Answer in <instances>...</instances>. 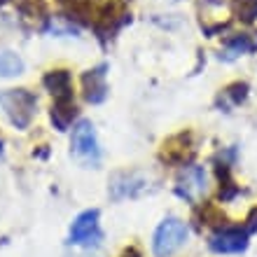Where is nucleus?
Segmentation results:
<instances>
[{
    "label": "nucleus",
    "mask_w": 257,
    "mask_h": 257,
    "mask_svg": "<svg viewBox=\"0 0 257 257\" xmlns=\"http://www.w3.org/2000/svg\"><path fill=\"white\" fill-rule=\"evenodd\" d=\"M229 17L241 28L257 26V0H229Z\"/></svg>",
    "instance_id": "16"
},
{
    "label": "nucleus",
    "mask_w": 257,
    "mask_h": 257,
    "mask_svg": "<svg viewBox=\"0 0 257 257\" xmlns=\"http://www.w3.org/2000/svg\"><path fill=\"white\" fill-rule=\"evenodd\" d=\"M250 54H257V26L252 28L234 26L229 33L222 35V45H220V52H217L220 61L234 63Z\"/></svg>",
    "instance_id": "7"
},
{
    "label": "nucleus",
    "mask_w": 257,
    "mask_h": 257,
    "mask_svg": "<svg viewBox=\"0 0 257 257\" xmlns=\"http://www.w3.org/2000/svg\"><path fill=\"white\" fill-rule=\"evenodd\" d=\"M122 257H141V252H138V248H136V245H131V248H126V250H124Z\"/></svg>",
    "instance_id": "18"
},
{
    "label": "nucleus",
    "mask_w": 257,
    "mask_h": 257,
    "mask_svg": "<svg viewBox=\"0 0 257 257\" xmlns=\"http://www.w3.org/2000/svg\"><path fill=\"white\" fill-rule=\"evenodd\" d=\"M0 108L14 128L28 131L35 119V112H38V96L26 87L5 89V91H0Z\"/></svg>",
    "instance_id": "3"
},
{
    "label": "nucleus",
    "mask_w": 257,
    "mask_h": 257,
    "mask_svg": "<svg viewBox=\"0 0 257 257\" xmlns=\"http://www.w3.org/2000/svg\"><path fill=\"white\" fill-rule=\"evenodd\" d=\"M59 7H61V14L66 19H70L77 26H89L91 28V21L96 17V10H98V3L96 0H56Z\"/></svg>",
    "instance_id": "15"
},
{
    "label": "nucleus",
    "mask_w": 257,
    "mask_h": 257,
    "mask_svg": "<svg viewBox=\"0 0 257 257\" xmlns=\"http://www.w3.org/2000/svg\"><path fill=\"white\" fill-rule=\"evenodd\" d=\"M250 236L245 224H222L208 236V248L215 255H241L248 250Z\"/></svg>",
    "instance_id": "8"
},
{
    "label": "nucleus",
    "mask_w": 257,
    "mask_h": 257,
    "mask_svg": "<svg viewBox=\"0 0 257 257\" xmlns=\"http://www.w3.org/2000/svg\"><path fill=\"white\" fill-rule=\"evenodd\" d=\"M26 73V61L10 47H0V80H14Z\"/></svg>",
    "instance_id": "17"
},
{
    "label": "nucleus",
    "mask_w": 257,
    "mask_h": 257,
    "mask_svg": "<svg viewBox=\"0 0 257 257\" xmlns=\"http://www.w3.org/2000/svg\"><path fill=\"white\" fill-rule=\"evenodd\" d=\"M70 157L82 169H98L103 162V150L91 119H77L70 128Z\"/></svg>",
    "instance_id": "1"
},
{
    "label": "nucleus",
    "mask_w": 257,
    "mask_h": 257,
    "mask_svg": "<svg viewBox=\"0 0 257 257\" xmlns=\"http://www.w3.org/2000/svg\"><path fill=\"white\" fill-rule=\"evenodd\" d=\"M68 245L82 248V250H96L103 245L101 229V210L87 208L80 215H75L70 229H68Z\"/></svg>",
    "instance_id": "5"
},
{
    "label": "nucleus",
    "mask_w": 257,
    "mask_h": 257,
    "mask_svg": "<svg viewBox=\"0 0 257 257\" xmlns=\"http://www.w3.org/2000/svg\"><path fill=\"white\" fill-rule=\"evenodd\" d=\"M176 194L183 199V201L192 203H201V199L208 194L210 190V176H208V169L203 164H187L183 169H178L176 173V185H173Z\"/></svg>",
    "instance_id": "6"
},
{
    "label": "nucleus",
    "mask_w": 257,
    "mask_h": 257,
    "mask_svg": "<svg viewBox=\"0 0 257 257\" xmlns=\"http://www.w3.org/2000/svg\"><path fill=\"white\" fill-rule=\"evenodd\" d=\"M196 150H199V143H196L194 131L185 128L180 134L171 136L169 141H164L162 150H159V159H162L166 166H173V169H183L187 164L194 162Z\"/></svg>",
    "instance_id": "9"
},
{
    "label": "nucleus",
    "mask_w": 257,
    "mask_h": 257,
    "mask_svg": "<svg viewBox=\"0 0 257 257\" xmlns=\"http://www.w3.org/2000/svg\"><path fill=\"white\" fill-rule=\"evenodd\" d=\"M80 119V108L75 98H63V101H52L49 108V122L59 134H66L73 128V124Z\"/></svg>",
    "instance_id": "14"
},
{
    "label": "nucleus",
    "mask_w": 257,
    "mask_h": 257,
    "mask_svg": "<svg viewBox=\"0 0 257 257\" xmlns=\"http://www.w3.org/2000/svg\"><path fill=\"white\" fill-rule=\"evenodd\" d=\"M190 238V227L185 220L176 215L164 217L162 222L157 224L155 234H152V255L155 257H173L176 252L183 250V245Z\"/></svg>",
    "instance_id": "4"
},
{
    "label": "nucleus",
    "mask_w": 257,
    "mask_h": 257,
    "mask_svg": "<svg viewBox=\"0 0 257 257\" xmlns=\"http://www.w3.org/2000/svg\"><path fill=\"white\" fill-rule=\"evenodd\" d=\"M40 84H42V89L54 98V101L75 98L73 70H68V68H49V70H45Z\"/></svg>",
    "instance_id": "12"
},
{
    "label": "nucleus",
    "mask_w": 257,
    "mask_h": 257,
    "mask_svg": "<svg viewBox=\"0 0 257 257\" xmlns=\"http://www.w3.org/2000/svg\"><path fill=\"white\" fill-rule=\"evenodd\" d=\"M108 70H110V66L103 61L94 68H87V70L80 75V91H82L84 103H89V105H101V103H105V98H108V94H110Z\"/></svg>",
    "instance_id": "11"
},
{
    "label": "nucleus",
    "mask_w": 257,
    "mask_h": 257,
    "mask_svg": "<svg viewBox=\"0 0 257 257\" xmlns=\"http://www.w3.org/2000/svg\"><path fill=\"white\" fill-rule=\"evenodd\" d=\"M250 96V84L245 80H231L229 84H224L215 96V108H220L222 112H231L234 108L243 105Z\"/></svg>",
    "instance_id": "13"
},
{
    "label": "nucleus",
    "mask_w": 257,
    "mask_h": 257,
    "mask_svg": "<svg viewBox=\"0 0 257 257\" xmlns=\"http://www.w3.org/2000/svg\"><path fill=\"white\" fill-rule=\"evenodd\" d=\"M0 10L17 14L14 19L24 28H38V31H42L49 19L47 5L42 0H0Z\"/></svg>",
    "instance_id": "10"
},
{
    "label": "nucleus",
    "mask_w": 257,
    "mask_h": 257,
    "mask_svg": "<svg viewBox=\"0 0 257 257\" xmlns=\"http://www.w3.org/2000/svg\"><path fill=\"white\" fill-rule=\"evenodd\" d=\"M157 190V180L152 173L141 169H119L108 180V196L112 201H126V199H141Z\"/></svg>",
    "instance_id": "2"
},
{
    "label": "nucleus",
    "mask_w": 257,
    "mask_h": 257,
    "mask_svg": "<svg viewBox=\"0 0 257 257\" xmlns=\"http://www.w3.org/2000/svg\"><path fill=\"white\" fill-rule=\"evenodd\" d=\"M5 152V143H3V138H0V155Z\"/></svg>",
    "instance_id": "19"
}]
</instances>
